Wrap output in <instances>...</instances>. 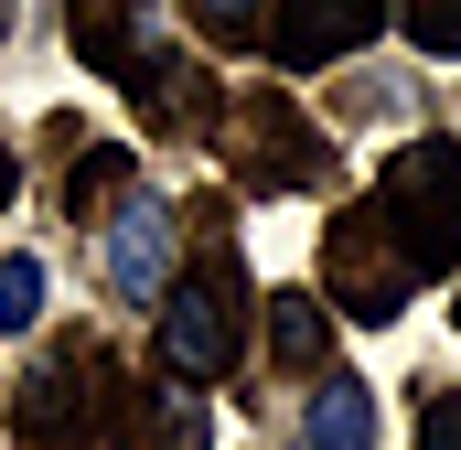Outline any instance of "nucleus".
Instances as JSON below:
<instances>
[{"label": "nucleus", "instance_id": "nucleus-9", "mask_svg": "<svg viewBox=\"0 0 461 450\" xmlns=\"http://www.w3.org/2000/svg\"><path fill=\"white\" fill-rule=\"evenodd\" d=\"M108 450H215V408H204V386H129L118 397V429Z\"/></svg>", "mask_w": 461, "mask_h": 450}, {"label": "nucleus", "instance_id": "nucleus-13", "mask_svg": "<svg viewBox=\"0 0 461 450\" xmlns=\"http://www.w3.org/2000/svg\"><path fill=\"white\" fill-rule=\"evenodd\" d=\"M268 11H279V0H194L204 43H226V54H247V43H268Z\"/></svg>", "mask_w": 461, "mask_h": 450}, {"label": "nucleus", "instance_id": "nucleus-10", "mask_svg": "<svg viewBox=\"0 0 461 450\" xmlns=\"http://www.w3.org/2000/svg\"><path fill=\"white\" fill-rule=\"evenodd\" d=\"M65 32H76V54L129 86V65L150 54V32H140V0H65Z\"/></svg>", "mask_w": 461, "mask_h": 450}, {"label": "nucleus", "instance_id": "nucleus-8", "mask_svg": "<svg viewBox=\"0 0 461 450\" xmlns=\"http://www.w3.org/2000/svg\"><path fill=\"white\" fill-rule=\"evenodd\" d=\"M172 268H183V225H172V204L118 194V215H108V290H118V301H161Z\"/></svg>", "mask_w": 461, "mask_h": 450}, {"label": "nucleus", "instance_id": "nucleus-5", "mask_svg": "<svg viewBox=\"0 0 461 450\" xmlns=\"http://www.w3.org/2000/svg\"><path fill=\"white\" fill-rule=\"evenodd\" d=\"M322 290H333L344 322H397V311H408L419 268L397 257V236L375 225V204H344V215H333V236H322Z\"/></svg>", "mask_w": 461, "mask_h": 450}, {"label": "nucleus", "instance_id": "nucleus-12", "mask_svg": "<svg viewBox=\"0 0 461 450\" xmlns=\"http://www.w3.org/2000/svg\"><path fill=\"white\" fill-rule=\"evenodd\" d=\"M268 354H279L290 375H333V322H322V301L279 290V301H268Z\"/></svg>", "mask_w": 461, "mask_h": 450}, {"label": "nucleus", "instance_id": "nucleus-17", "mask_svg": "<svg viewBox=\"0 0 461 450\" xmlns=\"http://www.w3.org/2000/svg\"><path fill=\"white\" fill-rule=\"evenodd\" d=\"M419 450H461V386H451V397H429V408H419Z\"/></svg>", "mask_w": 461, "mask_h": 450}, {"label": "nucleus", "instance_id": "nucleus-15", "mask_svg": "<svg viewBox=\"0 0 461 450\" xmlns=\"http://www.w3.org/2000/svg\"><path fill=\"white\" fill-rule=\"evenodd\" d=\"M43 322V257H0V333Z\"/></svg>", "mask_w": 461, "mask_h": 450}, {"label": "nucleus", "instance_id": "nucleus-20", "mask_svg": "<svg viewBox=\"0 0 461 450\" xmlns=\"http://www.w3.org/2000/svg\"><path fill=\"white\" fill-rule=\"evenodd\" d=\"M451 322H461V311H451Z\"/></svg>", "mask_w": 461, "mask_h": 450}, {"label": "nucleus", "instance_id": "nucleus-1", "mask_svg": "<svg viewBox=\"0 0 461 450\" xmlns=\"http://www.w3.org/2000/svg\"><path fill=\"white\" fill-rule=\"evenodd\" d=\"M118 397H129L118 343H97V333H54L43 354H32L22 397H11V429H22V450H97V440L118 429Z\"/></svg>", "mask_w": 461, "mask_h": 450}, {"label": "nucleus", "instance_id": "nucleus-2", "mask_svg": "<svg viewBox=\"0 0 461 450\" xmlns=\"http://www.w3.org/2000/svg\"><path fill=\"white\" fill-rule=\"evenodd\" d=\"M236 343H247V257L226 236H204L161 290V364H172V386H215Z\"/></svg>", "mask_w": 461, "mask_h": 450}, {"label": "nucleus", "instance_id": "nucleus-16", "mask_svg": "<svg viewBox=\"0 0 461 450\" xmlns=\"http://www.w3.org/2000/svg\"><path fill=\"white\" fill-rule=\"evenodd\" d=\"M108 194H129V161H118V150H86V161H76V183H65V204H76V215H97Z\"/></svg>", "mask_w": 461, "mask_h": 450}, {"label": "nucleus", "instance_id": "nucleus-6", "mask_svg": "<svg viewBox=\"0 0 461 450\" xmlns=\"http://www.w3.org/2000/svg\"><path fill=\"white\" fill-rule=\"evenodd\" d=\"M129 108L150 118L161 140H215V129H226V86L204 76V54H172V43H150V54L129 65Z\"/></svg>", "mask_w": 461, "mask_h": 450}, {"label": "nucleus", "instance_id": "nucleus-14", "mask_svg": "<svg viewBox=\"0 0 461 450\" xmlns=\"http://www.w3.org/2000/svg\"><path fill=\"white\" fill-rule=\"evenodd\" d=\"M386 11L419 54H461V0H386Z\"/></svg>", "mask_w": 461, "mask_h": 450}, {"label": "nucleus", "instance_id": "nucleus-7", "mask_svg": "<svg viewBox=\"0 0 461 450\" xmlns=\"http://www.w3.org/2000/svg\"><path fill=\"white\" fill-rule=\"evenodd\" d=\"M386 22H397L386 0H279L268 11V43H279L290 76H312V65H344L354 43H375Z\"/></svg>", "mask_w": 461, "mask_h": 450}, {"label": "nucleus", "instance_id": "nucleus-3", "mask_svg": "<svg viewBox=\"0 0 461 450\" xmlns=\"http://www.w3.org/2000/svg\"><path fill=\"white\" fill-rule=\"evenodd\" d=\"M375 225L397 236V257L419 268V279H440L461 268V140H408L386 172H375Z\"/></svg>", "mask_w": 461, "mask_h": 450}, {"label": "nucleus", "instance_id": "nucleus-18", "mask_svg": "<svg viewBox=\"0 0 461 450\" xmlns=\"http://www.w3.org/2000/svg\"><path fill=\"white\" fill-rule=\"evenodd\" d=\"M11 183H22V172H11V150H0V204H11Z\"/></svg>", "mask_w": 461, "mask_h": 450}, {"label": "nucleus", "instance_id": "nucleus-19", "mask_svg": "<svg viewBox=\"0 0 461 450\" xmlns=\"http://www.w3.org/2000/svg\"><path fill=\"white\" fill-rule=\"evenodd\" d=\"M0 43H11V0H0Z\"/></svg>", "mask_w": 461, "mask_h": 450}, {"label": "nucleus", "instance_id": "nucleus-4", "mask_svg": "<svg viewBox=\"0 0 461 450\" xmlns=\"http://www.w3.org/2000/svg\"><path fill=\"white\" fill-rule=\"evenodd\" d=\"M226 172L247 194H322L333 183V140L279 86H247V97H226Z\"/></svg>", "mask_w": 461, "mask_h": 450}, {"label": "nucleus", "instance_id": "nucleus-11", "mask_svg": "<svg viewBox=\"0 0 461 450\" xmlns=\"http://www.w3.org/2000/svg\"><path fill=\"white\" fill-rule=\"evenodd\" d=\"M301 450H375V397L354 375H322L301 408Z\"/></svg>", "mask_w": 461, "mask_h": 450}]
</instances>
